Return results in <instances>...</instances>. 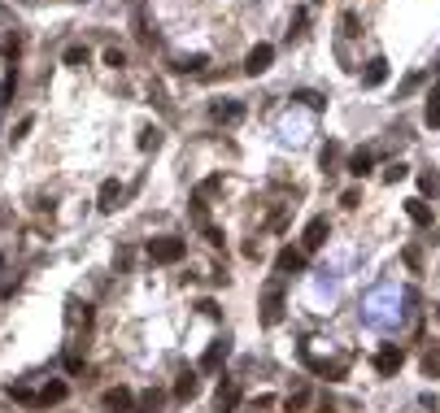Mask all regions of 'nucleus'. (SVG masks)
<instances>
[{"instance_id":"1","label":"nucleus","mask_w":440,"mask_h":413,"mask_svg":"<svg viewBox=\"0 0 440 413\" xmlns=\"http://www.w3.org/2000/svg\"><path fill=\"white\" fill-rule=\"evenodd\" d=\"M188 257V244L179 240V235H157V240H148V261L153 266H179Z\"/></svg>"},{"instance_id":"2","label":"nucleus","mask_w":440,"mask_h":413,"mask_svg":"<svg viewBox=\"0 0 440 413\" xmlns=\"http://www.w3.org/2000/svg\"><path fill=\"white\" fill-rule=\"evenodd\" d=\"M283 322V278H270L262 288V326H279Z\"/></svg>"},{"instance_id":"3","label":"nucleus","mask_w":440,"mask_h":413,"mask_svg":"<svg viewBox=\"0 0 440 413\" xmlns=\"http://www.w3.org/2000/svg\"><path fill=\"white\" fill-rule=\"evenodd\" d=\"M100 405H105V413H136V392L131 387H109Z\"/></svg>"},{"instance_id":"4","label":"nucleus","mask_w":440,"mask_h":413,"mask_svg":"<svg viewBox=\"0 0 440 413\" xmlns=\"http://www.w3.org/2000/svg\"><path fill=\"white\" fill-rule=\"evenodd\" d=\"M231 357V340H227V335H222V340H214L210 348H205V357H201V374H218V366H222V361Z\"/></svg>"},{"instance_id":"5","label":"nucleus","mask_w":440,"mask_h":413,"mask_svg":"<svg viewBox=\"0 0 440 413\" xmlns=\"http://www.w3.org/2000/svg\"><path fill=\"white\" fill-rule=\"evenodd\" d=\"M401 366H405V352H401L397 344H388V348H379V352H375V370H379L383 378H393Z\"/></svg>"},{"instance_id":"6","label":"nucleus","mask_w":440,"mask_h":413,"mask_svg":"<svg viewBox=\"0 0 440 413\" xmlns=\"http://www.w3.org/2000/svg\"><path fill=\"white\" fill-rule=\"evenodd\" d=\"M327 235H331V226H327V218H314L305 226V235H301V252H319L323 244H327Z\"/></svg>"},{"instance_id":"7","label":"nucleus","mask_w":440,"mask_h":413,"mask_svg":"<svg viewBox=\"0 0 440 413\" xmlns=\"http://www.w3.org/2000/svg\"><path fill=\"white\" fill-rule=\"evenodd\" d=\"M305 270V252L301 248H279V257H275V274L283 278V274H301Z\"/></svg>"},{"instance_id":"8","label":"nucleus","mask_w":440,"mask_h":413,"mask_svg":"<svg viewBox=\"0 0 440 413\" xmlns=\"http://www.w3.org/2000/svg\"><path fill=\"white\" fill-rule=\"evenodd\" d=\"M270 61H275V48H270V44H257L253 53L244 57V70H249V74H266Z\"/></svg>"},{"instance_id":"9","label":"nucleus","mask_w":440,"mask_h":413,"mask_svg":"<svg viewBox=\"0 0 440 413\" xmlns=\"http://www.w3.org/2000/svg\"><path fill=\"white\" fill-rule=\"evenodd\" d=\"M236 405H240V383H236V378H227L218 392H214V409H218V413H231Z\"/></svg>"},{"instance_id":"10","label":"nucleus","mask_w":440,"mask_h":413,"mask_svg":"<svg viewBox=\"0 0 440 413\" xmlns=\"http://www.w3.org/2000/svg\"><path fill=\"white\" fill-rule=\"evenodd\" d=\"M118 200H122V183H118V178H105V183H100V192H96V204H100L105 214H114Z\"/></svg>"},{"instance_id":"11","label":"nucleus","mask_w":440,"mask_h":413,"mask_svg":"<svg viewBox=\"0 0 440 413\" xmlns=\"http://www.w3.org/2000/svg\"><path fill=\"white\" fill-rule=\"evenodd\" d=\"M210 113H214V122L231 126V122H240V118H244V105H240V100H218V105H214Z\"/></svg>"},{"instance_id":"12","label":"nucleus","mask_w":440,"mask_h":413,"mask_svg":"<svg viewBox=\"0 0 440 413\" xmlns=\"http://www.w3.org/2000/svg\"><path fill=\"white\" fill-rule=\"evenodd\" d=\"M131 27H136V39H140V44H157V31L148 27V13H144V5H136V9H131Z\"/></svg>"},{"instance_id":"13","label":"nucleus","mask_w":440,"mask_h":413,"mask_svg":"<svg viewBox=\"0 0 440 413\" xmlns=\"http://www.w3.org/2000/svg\"><path fill=\"white\" fill-rule=\"evenodd\" d=\"M201 392V378H196V370H184L174 378V400H192Z\"/></svg>"},{"instance_id":"14","label":"nucleus","mask_w":440,"mask_h":413,"mask_svg":"<svg viewBox=\"0 0 440 413\" xmlns=\"http://www.w3.org/2000/svg\"><path fill=\"white\" fill-rule=\"evenodd\" d=\"M383 83H388V61H383V57L367 61V74H362V87H383Z\"/></svg>"},{"instance_id":"15","label":"nucleus","mask_w":440,"mask_h":413,"mask_svg":"<svg viewBox=\"0 0 440 413\" xmlns=\"http://www.w3.org/2000/svg\"><path fill=\"white\" fill-rule=\"evenodd\" d=\"M166 405V392H157V387H148V392L136 396V413H157Z\"/></svg>"},{"instance_id":"16","label":"nucleus","mask_w":440,"mask_h":413,"mask_svg":"<svg viewBox=\"0 0 440 413\" xmlns=\"http://www.w3.org/2000/svg\"><path fill=\"white\" fill-rule=\"evenodd\" d=\"M405 214H410V222H414V226H432V204H427V200H419V196L405 200Z\"/></svg>"},{"instance_id":"17","label":"nucleus","mask_w":440,"mask_h":413,"mask_svg":"<svg viewBox=\"0 0 440 413\" xmlns=\"http://www.w3.org/2000/svg\"><path fill=\"white\" fill-rule=\"evenodd\" d=\"M371 166H375V152H367V148H362V152H353V157H349V174H353V178L371 174Z\"/></svg>"},{"instance_id":"18","label":"nucleus","mask_w":440,"mask_h":413,"mask_svg":"<svg viewBox=\"0 0 440 413\" xmlns=\"http://www.w3.org/2000/svg\"><path fill=\"white\" fill-rule=\"evenodd\" d=\"M66 400V383H48L40 392V405H61Z\"/></svg>"},{"instance_id":"19","label":"nucleus","mask_w":440,"mask_h":413,"mask_svg":"<svg viewBox=\"0 0 440 413\" xmlns=\"http://www.w3.org/2000/svg\"><path fill=\"white\" fill-rule=\"evenodd\" d=\"M88 57H92V53H88L83 44H70V48H66V66H74V70H79V66H88Z\"/></svg>"},{"instance_id":"20","label":"nucleus","mask_w":440,"mask_h":413,"mask_svg":"<svg viewBox=\"0 0 440 413\" xmlns=\"http://www.w3.org/2000/svg\"><path fill=\"white\" fill-rule=\"evenodd\" d=\"M174 70H179V74H201V70H205V57H179Z\"/></svg>"},{"instance_id":"21","label":"nucleus","mask_w":440,"mask_h":413,"mask_svg":"<svg viewBox=\"0 0 440 413\" xmlns=\"http://www.w3.org/2000/svg\"><path fill=\"white\" fill-rule=\"evenodd\" d=\"M423 370H427L432 378H440V344H432V348H427V357H423Z\"/></svg>"},{"instance_id":"22","label":"nucleus","mask_w":440,"mask_h":413,"mask_svg":"<svg viewBox=\"0 0 440 413\" xmlns=\"http://www.w3.org/2000/svg\"><path fill=\"white\" fill-rule=\"evenodd\" d=\"M140 148L148 152V148H162V131H157V126H144V131H140Z\"/></svg>"},{"instance_id":"23","label":"nucleus","mask_w":440,"mask_h":413,"mask_svg":"<svg viewBox=\"0 0 440 413\" xmlns=\"http://www.w3.org/2000/svg\"><path fill=\"white\" fill-rule=\"evenodd\" d=\"M13 92H18V70H9L5 87H0V105H9V100H13Z\"/></svg>"},{"instance_id":"24","label":"nucleus","mask_w":440,"mask_h":413,"mask_svg":"<svg viewBox=\"0 0 440 413\" xmlns=\"http://www.w3.org/2000/svg\"><path fill=\"white\" fill-rule=\"evenodd\" d=\"M410 174V166H401V161H393V166H388L383 170V183H401V178Z\"/></svg>"},{"instance_id":"25","label":"nucleus","mask_w":440,"mask_h":413,"mask_svg":"<svg viewBox=\"0 0 440 413\" xmlns=\"http://www.w3.org/2000/svg\"><path fill=\"white\" fill-rule=\"evenodd\" d=\"M292 100H305V105H309V109H327V100H323L319 92H297Z\"/></svg>"},{"instance_id":"26","label":"nucleus","mask_w":440,"mask_h":413,"mask_svg":"<svg viewBox=\"0 0 440 413\" xmlns=\"http://www.w3.org/2000/svg\"><path fill=\"white\" fill-rule=\"evenodd\" d=\"M105 66L122 70V66H126V53H122V48H105Z\"/></svg>"},{"instance_id":"27","label":"nucleus","mask_w":440,"mask_h":413,"mask_svg":"<svg viewBox=\"0 0 440 413\" xmlns=\"http://www.w3.org/2000/svg\"><path fill=\"white\" fill-rule=\"evenodd\" d=\"M283 405H288V413H292V409H305V405H309V392H305V387H301V392H292V396H288V400H283Z\"/></svg>"},{"instance_id":"28","label":"nucleus","mask_w":440,"mask_h":413,"mask_svg":"<svg viewBox=\"0 0 440 413\" xmlns=\"http://www.w3.org/2000/svg\"><path fill=\"white\" fill-rule=\"evenodd\" d=\"M5 53H9V61H18V53H22V35H18V31L5 39Z\"/></svg>"},{"instance_id":"29","label":"nucleus","mask_w":440,"mask_h":413,"mask_svg":"<svg viewBox=\"0 0 440 413\" xmlns=\"http://www.w3.org/2000/svg\"><path fill=\"white\" fill-rule=\"evenodd\" d=\"M335 157H340V148L327 144V148H323V157H319V161H323V170H331V166H335Z\"/></svg>"},{"instance_id":"30","label":"nucleus","mask_w":440,"mask_h":413,"mask_svg":"<svg viewBox=\"0 0 440 413\" xmlns=\"http://www.w3.org/2000/svg\"><path fill=\"white\" fill-rule=\"evenodd\" d=\"M427 126H440V100L436 96L427 100Z\"/></svg>"},{"instance_id":"31","label":"nucleus","mask_w":440,"mask_h":413,"mask_svg":"<svg viewBox=\"0 0 440 413\" xmlns=\"http://www.w3.org/2000/svg\"><path fill=\"white\" fill-rule=\"evenodd\" d=\"M357 200H362V192H357V187H349V192L340 196V204H345V209H357Z\"/></svg>"},{"instance_id":"32","label":"nucleus","mask_w":440,"mask_h":413,"mask_svg":"<svg viewBox=\"0 0 440 413\" xmlns=\"http://www.w3.org/2000/svg\"><path fill=\"white\" fill-rule=\"evenodd\" d=\"M31 126H35V118H22V122H18V131H13V140H27V135H31Z\"/></svg>"},{"instance_id":"33","label":"nucleus","mask_w":440,"mask_h":413,"mask_svg":"<svg viewBox=\"0 0 440 413\" xmlns=\"http://www.w3.org/2000/svg\"><path fill=\"white\" fill-rule=\"evenodd\" d=\"M201 230H205V240H210L214 248H222V230L218 226H201Z\"/></svg>"},{"instance_id":"34","label":"nucleus","mask_w":440,"mask_h":413,"mask_svg":"<svg viewBox=\"0 0 440 413\" xmlns=\"http://www.w3.org/2000/svg\"><path fill=\"white\" fill-rule=\"evenodd\" d=\"M340 27H345V35H357V13H345Z\"/></svg>"},{"instance_id":"35","label":"nucleus","mask_w":440,"mask_h":413,"mask_svg":"<svg viewBox=\"0 0 440 413\" xmlns=\"http://www.w3.org/2000/svg\"><path fill=\"white\" fill-rule=\"evenodd\" d=\"M405 266H410V270H419V266H423V257H419V248H405Z\"/></svg>"},{"instance_id":"36","label":"nucleus","mask_w":440,"mask_h":413,"mask_svg":"<svg viewBox=\"0 0 440 413\" xmlns=\"http://www.w3.org/2000/svg\"><path fill=\"white\" fill-rule=\"evenodd\" d=\"M66 370H70V374H79V370H83V361H79V352H66Z\"/></svg>"},{"instance_id":"37","label":"nucleus","mask_w":440,"mask_h":413,"mask_svg":"<svg viewBox=\"0 0 440 413\" xmlns=\"http://www.w3.org/2000/svg\"><path fill=\"white\" fill-rule=\"evenodd\" d=\"M201 314H205V318H218V314H222V309H218L214 300H201Z\"/></svg>"},{"instance_id":"38","label":"nucleus","mask_w":440,"mask_h":413,"mask_svg":"<svg viewBox=\"0 0 440 413\" xmlns=\"http://www.w3.org/2000/svg\"><path fill=\"white\" fill-rule=\"evenodd\" d=\"M319 413H335V405H331V400H323V405H319Z\"/></svg>"},{"instance_id":"39","label":"nucleus","mask_w":440,"mask_h":413,"mask_svg":"<svg viewBox=\"0 0 440 413\" xmlns=\"http://www.w3.org/2000/svg\"><path fill=\"white\" fill-rule=\"evenodd\" d=\"M314 5H319V0H314Z\"/></svg>"}]
</instances>
